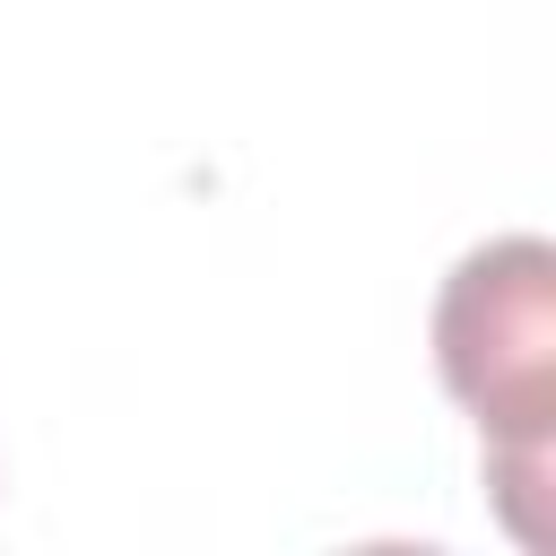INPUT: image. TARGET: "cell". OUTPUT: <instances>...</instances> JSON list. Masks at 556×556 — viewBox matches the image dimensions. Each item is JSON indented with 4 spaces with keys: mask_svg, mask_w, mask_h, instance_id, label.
<instances>
[{
    "mask_svg": "<svg viewBox=\"0 0 556 556\" xmlns=\"http://www.w3.org/2000/svg\"><path fill=\"white\" fill-rule=\"evenodd\" d=\"M434 365L452 400L495 434L504 495L539 486L547 469V408H556V252L539 235L478 243L434 304Z\"/></svg>",
    "mask_w": 556,
    "mask_h": 556,
    "instance_id": "1",
    "label": "cell"
}]
</instances>
